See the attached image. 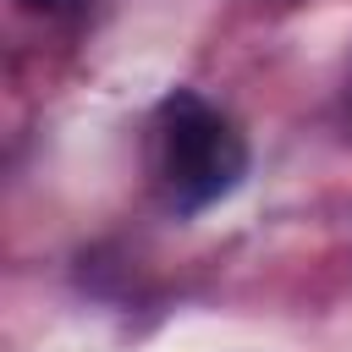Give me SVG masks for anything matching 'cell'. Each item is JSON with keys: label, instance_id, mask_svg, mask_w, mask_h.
Returning <instances> with one entry per match:
<instances>
[{"label": "cell", "instance_id": "cell-1", "mask_svg": "<svg viewBox=\"0 0 352 352\" xmlns=\"http://www.w3.org/2000/svg\"><path fill=\"white\" fill-rule=\"evenodd\" d=\"M248 170V143L242 132L204 104L198 94L176 88L160 104V176L176 198V209H204L226 198Z\"/></svg>", "mask_w": 352, "mask_h": 352}, {"label": "cell", "instance_id": "cell-2", "mask_svg": "<svg viewBox=\"0 0 352 352\" xmlns=\"http://www.w3.org/2000/svg\"><path fill=\"white\" fill-rule=\"evenodd\" d=\"M77 0H22V11H33V16H60V11H72Z\"/></svg>", "mask_w": 352, "mask_h": 352}]
</instances>
